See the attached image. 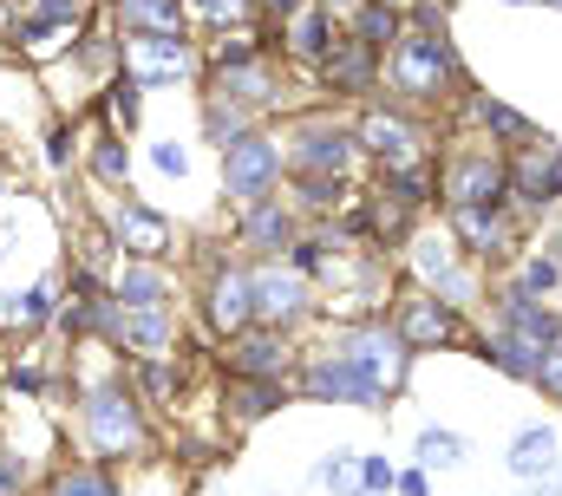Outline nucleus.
<instances>
[{"mask_svg":"<svg viewBox=\"0 0 562 496\" xmlns=\"http://www.w3.org/2000/svg\"><path fill=\"white\" fill-rule=\"evenodd\" d=\"M550 464H557V438H550V431H524L517 451H510V471H517V477H537V471H550Z\"/></svg>","mask_w":562,"mask_h":496,"instance_id":"nucleus-13","label":"nucleus"},{"mask_svg":"<svg viewBox=\"0 0 562 496\" xmlns=\"http://www.w3.org/2000/svg\"><path fill=\"white\" fill-rule=\"evenodd\" d=\"M307 392H314V398H353V405H373V398H380V385L353 367L347 353L314 360V367H307Z\"/></svg>","mask_w":562,"mask_h":496,"instance_id":"nucleus-4","label":"nucleus"},{"mask_svg":"<svg viewBox=\"0 0 562 496\" xmlns=\"http://www.w3.org/2000/svg\"><path fill=\"white\" fill-rule=\"evenodd\" d=\"M367 144H373L386 164H406V150H413V131H406L400 119H373V124H367Z\"/></svg>","mask_w":562,"mask_h":496,"instance_id":"nucleus-18","label":"nucleus"},{"mask_svg":"<svg viewBox=\"0 0 562 496\" xmlns=\"http://www.w3.org/2000/svg\"><path fill=\"white\" fill-rule=\"evenodd\" d=\"M53 496H119V491H112L105 471H66V477L53 484Z\"/></svg>","mask_w":562,"mask_h":496,"instance_id":"nucleus-22","label":"nucleus"},{"mask_svg":"<svg viewBox=\"0 0 562 496\" xmlns=\"http://www.w3.org/2000/svg\"><path fill=\"white\" fill-rule=\"evenodd\" d=\"M393 40H400V20H393L386 7H367V13H360V46H367V53H386Z\"/></svg>","mask_w":562,"mask_h":496,"instance_id":"nucleus-21","label":"nucleus"},{"mask_svg":"<svg viewBox=\"0 0 562 496\" xmlns=\"http://www.w3.org/2000/svg\"><path fill=\"white\" fill-rule=\"evenodd\" d=\"M210 314H216V327H249L256 320V288H249V274H223L216 281V301H210Z\"/></svg>","mask_w":562,"mask_h":496,"instance_id":"nucleus-8","label":"nucleus"},{"mask_svg":"<svg viewBox=\"0 0 562 496\" xmlns=\"http://www.w3.org/2000/svg\"><path fill=\"white\" fill-rule=\"evenodd\" d=\"M281 360H288V353H281L276 334H249V340H243V347L229 353V367L243 372V379H276Z\"/></svg>","mask_w":562,"mask_h":496,"instance_id":"nucleus-9","label":"nucleus"},{"mask_svg":"<svg viewBox=\"0 0 562 496\" xmlns=\"http://www.w3.org/2000/svg\"><path fill=\"white\" fill-rule=\"evenodd\" d=\"M210 13H243V0H203Z\"/></svg>","mask_w":562,"mask_h":496,"instance_id":"nucleus-32","label":"nucleus"},{"mask_svg":"<svg viewBox=\"0 0 562 496\" xmlns=\"http://www.w3.org/2000/svg\"><path fill=\"white\" fill-rule=\"evenodd\" d=\"M321 33H327V26H321V20H314V13H307V20H301V26H294V46H301V53H321V46H327V40H321Z\"/></svg>","mask_w":562,"mask_h":496,"instance_id":"nucleus-25","label":"nucleus"},{"mask_svg":"<svg viewBox=\"0 0 562 496\" xmlns=\"http://www.w3.org/2000/svg\"><path fill=\"white\" fill-rule=\"evenodd\" d=\"M112 92H119V99H112V105H119V119L132 124V119H138V79H119Z\"/></svg>","mask_w":562,"mask_h":496,"instance_id":"nucleus-27","label":"nucleus"},{"mask_svg":"<svg viewBox=\"0 0 562 496\" xmlns=\"http://www.w3.org/2000/svg\"><path fill=\"white\" fill-rule=\"evenodd\" d=\"M119 236H125V248H138V255H157V248H164V223H157L150 210H138V203H125Z\"/></svg>","mask_w":562,"mask_h":496,"instance_id":"nucleus-16","label":"nucleus"},{"mask_svg":"<svg viewBox=\"0 0 562 496\" xmlns=\"http://www.w3.org/2000/svg\"><path fill=\"white\" fill-rule=\"evenodd\" d=\"M400 347H406L400 334H367V340H353V353H347V360L367 372L373 385H393V379H400V367H406V353H400Z\"/></svg>","mask_w":562,"mask_h":496,"instance_id":"nucleus-7","label":"nucleus"},{"mask_svg":"<svg viewBox=\"0 0 562 496\" xmlns=\"http://www.w3.org/2000/svg\"><path fill=\"white\" fill-rule=\"evenodd\" d=\"M484 124H497V131H510V137H524V119H517L510 105H484Z\"/></svg>","mask_w":562,"mask_h":496,"instance_id":"nucleus-28","label":"nucleus"},{"mask_svg":"<svg viewBox=\"0 0 562 496\" xmlns=\"http://www.w3.org/2000/svg\"><path fill=\"white\" fill-rule=\"evenodd\" d=\"M86 425H92L99 451H132V444H138V412H132V398H119V392H99V398L86 405Z\"/></svg>","mask_w":562,"mask_h":496,"instance_id":"nucleus-5","label":"nucleus"},{"mask_svg":"<svg viewBox=\"0 0 562 496\" xmlns=\"http://www.w3.org/2000/svg\"><path fill=\"white\" fill-rule=\"evenodd\" d=\"M393 79H400V92L431 99V92L451 79V53H445V40H438V33H406V40H393Z\"/></svg>","mask_w":562,"mask_h":496,"instance_id":"nucleus-2","label":"nucleus"},{"mask_svg":"<svg viewBox=\"0 0 562 496\" xmlns=\"http://www.w3.org/2000/svg\"><path fill=\"white\" fill-rule=\"evenodd\" d=\"M497 190H504V164L497 157H458L451 170H445V196L464 210V203H497Z\"/></svg>","mask_w":562,"mask_h":496,"instance_id":"nucleus-3","label":"nucleus"},{"mask_svg":"<svg viewBox=\"0 0 562 496\" xmlns=\"http://www.w3.org/2000/svg\"><path fill=\"white\" fill-rule=\"evenodd\" d=\"M327 72H334V86H347V92H367V86H373V59H367L360 40H340V46L327 53Z\"/></svg>","mask_w":562,"mask_h":496,"instance_id":"nucleus-11","label":"nucleus"},{"mask_svg":"<svg viewBox=\"0 0 562 496\" xmlns=\"http://www.w3.org/2000/svg\"><path fill=\"white\" fill-rule=\"evenodd\" d=\"M223 177H229V196L236 203H269L281 177V157L269 137H229L223 144Z\"/></svg>","mask_w":562,"mask_h":496,"instance_id":"nucleus-1","label":"nucleus"},{"mask_svg":"<svg viewBox=\"0 0 562 496\" xmlns=\"http://www.w3.org/2000/svg\"><path fill=\"white\" fill-rule=\"evenodd\" d=\"M144 392L150 398H170V367H144Z\"/></svg>","mask_w":562,"mask_h":496,"instance_id":"nucleus-30","label":"nucleus"},{"mask_svg":"<svg viewBox=\"0 0 562 496\" xmlns=\"http://www.w3.org/2000/svg\"><path fill=\"white\" fill-rule=\"evenodd\" d=\"M249 288H256V314H262V320H294V314H301V281L262 274V281H249Z\"/></svg>","mask_w":562,"mask_h":496,"instance_id":"nucleus-10","label":"nucleus"},{"mask_svg":"<svg viewBox=\"0 0 562 496\" xmlns=\"http://www.w3.org/2000/svg\"><path fill=\"white\" fill-rule=\"evenodd\" d=\"M132 347H144V353H164L170 347V320L157 314V307H138V314H125V327H119Z\"/></svg>","mask_w":562,"mask_h":496,"instance_id":"nucleus-15","label":"nucleus"},{"mask_svg":"<svg viewBox=\"0 0 562 496\" xmlns=\"http://www.w3.org/2000/svg\"><path fill=\"white\" fill-rule=\"evenodd\" d=\"M562 268L557 261H550V255H543V261H530V268H524V281H530V288H550V281H557Z\"/></svg>","mask_w":562,"mask_h":496,"instance_id":"nucleus-29","label":"nucleus"},{"mask_svg":"<svg viewBox=\"0 0 562 496\" xmlns=\"http://www.w3.org/2000/svg\"><path fill=\"white\" fill-rule=\"evenodd\" d=\"M517 190H524V196H557L562 190V157L557 150H530V164L517 170Z\"/></svg>","mask_w":562,"mask_h":496,"instance_id":"nucleus-12","label":"nucleus"},{"mask_svg":"<svg viewBox=\"0 0 562 496\" xmlns=\"http://www.w3.org/2000/svg\"><path fill=\"white\" fill-rule=\"evenodd\" d=\"M458 320H451V307H438V301H413L406 307V334L400 340H445Z\"/></svg>","mask_w":562,"mask_h":496,"instance_id":"nucleus-14","label":"nucleus"},{"mask_svg":"<svg viewBox=\"0 0 562 496\" xmlns=\"http://www.w3.org/2000/svg\"><path fill=\"white\" fill-rule=\"evenodd\" d=\"M276 379H249V385H243V412H249V418H262V412H276Z\"/></svg>","mask_w":562,"mask_h":496,"instance_id":"nucleus-24","label":"nucleus"},{"mask_svg":"<svg viewBox=\"0 0 562 496\" xmlns=\"http://www.w3.org/2000/svg\"><path fill=\"white\" fill-rule=\"evenodd\" d=\"M119 301H125V314H138V307H164V281H157L150 268H125Z\"/></svg>","mask_w":562,"mask_h":496,"instance_id":"nucleus-17","label":"nucleus"},{"mask_svg":"<svg viewBox=\"0 0 562 496\" xmlns=\"http://www.w3.org/2000/svg\"><path fill=\"white\" fill-rule=\"evenodd\" d=\"M327 7H334V0H327Z\"/></svg>","mask_w":562,"mask_h":496,"instance_id":"nucleus-33","label":"nucleus"},{"mask_svg":"<svg viewBox=\"0 0 562 496\" xmlns=\"http://www.w3.org/2000/svg\"><path fill=\"white\" fill-rule=\"evenodd\" d=\"M92 164H99V177H112V183L125 177V150H119V144H99V157H92Z\"/></svg>","mask_w":562,"mask_h":496,"instance_id":"nucleus-26","label":"nucleus"},{"mask_svg":"<svg viewBox=\"0 0 562 496\" xmlns=\"http://www.w3.org/2000/svg\"><path fill=\"white\" fill-rule=\"evenodd\" d=\"M125 26H144V33H177V0H125Z\"/></svg>","mask_w":562,"mask_h":496,"instance_id":"nucleus-19","label":"nucleus"},{"mask_svg":"<svg viewBox=\"0 0 562 496\" xmlns=\"http://www.w3.org/2000/svg\"><path fill=\"white\" fill-rule=\"evenodd\" d=\"M419 458L425 464H464V438H451V431H425Z\"/></svg>","mask_w":562,"mask_h":496,"instance_id":"nucleus-23","label":"nucleus"},{"mask_svg":"<svg viewBox=\"0 0 562 496\" xmlns=\"http://www.w3.org/2000/svg\"><path fill=\"white\" fill-rule=\"evenodd\" d=\"M360 484H367V491H386V484H393V471H386V464H380V458H373V464H367V471H360Z\"/></svg>","mask_w":562,"mask_h":496,"instance_id":"nucleus-31","label":"nucleus"},{"mask_svg":"<svg viewBox=\"0 0 562 496\" xmlns=\"http://www.w3.org/2000/svg\"><path fill=\"white\" fill-rule=\"evenodd\" d=\"M256 216H249V243L256 248H281L288 243V216H281L276 203H249Z\"/></svg>","mask_w":562,"mask_h":496,"instance_id":"nucleus-20","label":"nucleus"},{"mask_svg":"<svg viewBox=\"0 0 562 496\" xmlns=\"http://www.w3.org/2000/svg\"><path fill=\"white\" fill-rule=\"evenodd\" d=\"M294 157H301V170H334V177H340V170L353 164V131H340V124H307Z\"/></svg>","mask_w":562,"mask_h":496,"instance_id":"nucleus-6","label":"nucleus"}]
</instances>
